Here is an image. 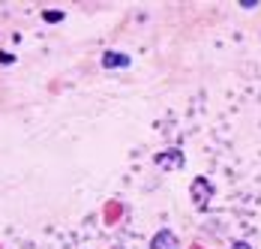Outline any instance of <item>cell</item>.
I'll list each match as a JSON object with an SVG mask.
<instances>
[{
	"instance_id": "obj_3",
	"label": "cell",
	"mask_w": 261,
	"mask_h": 249,
	"mask_svg": "<svg viewBox=\"0 0 261 249\" xmlns=\"http://www.w3.org/2000/svg\"><path fill=\"white\" fill-rule=\"evenodd\" d=\"M132 63L129 54H123V51H105L102 54V69H126Z\"/></svg>"
},
{
	"instance_id": "obj_6",
	"label": "cell",
	"mask_w": 261,
	"mask_h": 249,
	"mask_svg": "<svg viewBox=\"0 0 261 249\" xmlns=\"http://www.w3.org/2000/svg\"><path fill=\"white\" fill-rule=\"evenodd\" d=\"M0 63H6V66H9V63H15V54H9V51H0Z\"/></svg>"
},
{
	"instance_id": "obj_7",
	"label": "cell",
	"mask_w": 261,
	"mask_h": 249,
	"mask_svg": "<svg viewBox=\"0 0 261 249\" xmlns=\"http://www.w3.org/2000/svg\"><path fill=\"white\" fill-rule=\"evenodd\" d=\"M231 249H252V246H249L246 240H237V243H234V246H231Z\"/></svg>"
},
{
	"instance_id": "obj_5",
	"label": "cell",
	"mask_w": 261,
	"mask_h": 249,
	"mask_svg": "<svg viewBox=\"0 0 261 249\" xmlns=\"http://www.w3.org/2000/svg\"><path fill=\"white\" fill-rule=\"evenodd\" d=\"M42 18H45L48 24H57V21H63V12H60V9H45Z\"/></svg>"
},
{
	"instance_id": "obj_2",
	"label": "cell",
	"mask_w": 261,
	"mask_h": 249,
	"mask_svg": "<svg viewBox=\"0 0 261 249\" xmlns=\"http://www.w3.org/2000/svg\"><path fill=\"white\" fill-rule=\"evenodd\" d=\"M153 162L162 171H180L183 165H186V156H183L180 147H168V150H162V153H156Z\"/></svg>"
},
{
	"instance_id": "obj_1",
	"label": "cell",
	"mask_w": 261,
	"mask_h": 249,
	"mask_svg": "<svg viewBox=\"0 0 261 249\" xmlns=\"http://www.w3.org/2000/svg\"><path fill=\"white\" fill-rule=\"evenodd\" d=\"M189 195H192V204H195L198 210H207L210 198H213V183H210L204 175H198L192 180V186H189Z\"/></svg>"
},
{
	"instance_id": "obj_4",
	"label": "cell",
	"mask_w": 261,
	"mask_h": 249,
	"mask_svg": "<svg viewBox=\"0 0 261 249\" xmlns=\"http://www.w3.org/2000/svg\"><path fill=\"white\" fill-rule=\"evenodd\" d=\"M150 249H180V246H177V237H174V231H168V228H159L156 234H153V240H150Z\"/></svg>"
}]
</instances>
